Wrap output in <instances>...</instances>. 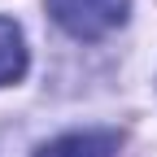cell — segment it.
<instances>
[{
	"label": "cell",
	"instance_id": "3957f363",
	"mask_svg": "<svg viewBox=\"0 0 157 157\" xmlns=\"http://www.w3.org/2000/svg\"><path fill=\"white\" fill-rule=\"evenodd\" d=\"M26 74V39L13 17H0V87Z\"/></svg>",
	"mask_w": 157,
	"mask_h": 157
},
{
	"label": "cell",
	"instance_id": "6da1fadb",
	"mask_svg": "<svg viewBox=\"0 0 157 157\" xmlns=\"http://www.w3.org/2000/svg\"><path fill=\"white\" fill-rule=\"evenodd\" d=\"M48 13L74 39H101L127 22L131 0H48Z\"/></svg>",
	"mask_w": 157,
	"mask_h": 157
},
{
	"label": "cell",
	"instance_id": "7a4b0ae2",
	"mask_svg": "<svg viewBox=\"0 0 157 157\" xmlns=\"http://www.w3.org/2000/svg\"><path fill=\"white\" fill-rule=\"evenodd\" d=\"M113 148H118V135L109 131H74L44 144L35 157H113Z\"/></svg>",
	"mask_w": 157,
	"mask_h": 157
}]
</instances>
